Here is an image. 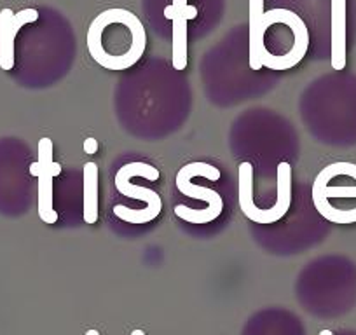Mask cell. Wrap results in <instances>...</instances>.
<instances>
[{
    "label": "cell",
    "instance_id": "7a4b0ae2",
    "mask_svg": "<svg viewBox=\"0 0 356 335\" xmlns=\"http://www.w3.org/2000/svg\"><path fill=\"white\" fill-rule=\"evenodd\" d=\"M194 177H203V179L211 180V182H217V180H220V170L207 163L186 164L177 175V189L184 196L207 201L208 208L207 210H194V208L186 206V204H177L175 215L178 218H182V220L189 222V224H210L215 218L220 217V213L224 211V201H222V196L217 190L193 183Z\"/></svg>",
    "mask_w": 356,
    "mask_h": 335
},
{
    "label": "cell",
    "instance_id": "277c9868",
    "mask_svg": "<svg viewBox=\"0 0 356 335\" xmlns=\"http://www.w3.org/2000/svg\"><path fill=\"white\" fill-rule=\"evenodd\" d=\"M30 173L39 179V217L46 224H56L58 211L53 208V179L61 173V164L53 161V140H39V161L32 163Z\"/></svg>",
    "mask_w": 356,
    "mask_h": 335
},
{
    "label": "cell",
    "instance_id": "9c48e42d",
    "mask_svg": "<svg viewBox=\"0 0 356 335\" xmlns=\"http://www.w3.org/2000/svg\"><path fill=\"white\" fill-rule=\"evenodd\" d=\"M264 0H248V63L252 70H260V49L264 46Z\"/></svg>",
    "mask_w": 356,
    "mask_h": 335
},
{
    "label": "cell",
    "instance_id": "8fae6325",
    "mask_svg": "<svg viewBox=\"0 0 356 335\" xmlns=\"http://www.w3.org/2000/svg\"><path fill=\"white\" fill-rule=\"evenodd\" d=\"M84 179V217L86 224H97L100 206H98V166L95 163H86L82 170Z\"/></svg>",
    "mask_w": 356,
    "mask_h": 335
},
{
    "label": "cell",
    "instance_id": "9a60e30c",
    "mask_svg": "<svg viewBox=\"0 0 356 335\" xmlns=\"http://www.w3.org/2000/svg\"><path fill=\"white\" fill-rule=\"evenodd\" d=\"M86 335H100V334H98L97 330H88L86 332Z\"/></svg>",
    "mask_w": 356,
    "mask_h": 335
},
{
    "label": "cell",
    "instance_id": "4fadbf2b",
    "mask_svg": "<svg viewBox=\"0 0 356 335\" xmlns=\"http://www.w3.org/2000/svg\"><path fill=\"white\" fill-rule=\"evenodd\" d=\"M131 335H145V332H143V330H133Z\"/></svg>",
    "mask_w": 356,
    "mask_h": 335
},
{
    "label": "cell",
    "instance_id": "7c38bea8",
    "mask_svg": "<svg viewBox=\"0 0 356 335\" xmlns=\"http://www.w3.org/2000/svg\"><path fill=\"white\" fill-rule=\"evenodd\" d=\"M84 150L88 154H95L98 150V142L95 138H88L84 142Z\"/></svg>",
    "mask_w": 356,
    "mask_h": 335
},
{
    "label": "cell",
    "instance_id": "30bf717a",
    "mask_svg": "<svg viewBox=\"0 0 356 335\" xmlns=\"http://www.w3.org/2000/svg\"><path fill=\"white\" fill-rule=\"evenodd\" d=\"M332 67H346V0H332Z\"/></svg>",
    "mask_w": 356,
    "mask_h": 335
},
{
    "label": "cell",
    "instance_id": "ba28073f",
    "mask_svg": "<svg viewBox=\"0 0 356 335\" xmlns=\"http://www.w3.org/2000/svg\"><path fill=\"white\" fill-rule=\"evenodd\" d=\"M276 194H278L276 204L269 210H262L260 224H276L290 210V204H292V168L286 161L280 163L276 168Z\"/></svg>",
    "mask_w": 356,
    "mask_h": 335
},
{
    "label": "cell",
    "instance_id": "8992f818",
    "mask_svg": "<svg viewBox=\"0 0 356 335\" xmlns=\"http://www.w3.org/2000/svg\"><path fill=\"white\" fill-rule=\"evenodd\" d=\"M197 16V9L189 6V0H173L164 8V18L173 23V68L186 70L187 67V22Z\"/></svg>",
    "mask_w": 356,
    "mask_h": 335
},
{
    "label": "cell",
    "instance_id": "5bb4252c",
    "mask_svg": "<svg viewBox=\"0 0 356 335\" xmlns=\"http://www.w3.org/2000/svg\"><path fill=\"white\" fill-rule=\"evenodd\" d=\"M320 335H334V332H332V330H321Z\"/></svg>",
    "mask_w": 356,
    "mask_h": 335
},
{
    "label": "cell",
    "instance_id": "3957f363",
    "mask_svg": "<svg viewBox=\"0 0 356 335\" xmlns=\"http://www.w3.org/2000/svg\"><path fill=\"white\" fill-rule=\"evenodd\" d=\"M133 177H143V179L156 182V180H159V170L147 163L124 164L118 172V175H115V189L122 196L143 201V208L133 210V208L118 204V206H114V215L121 218L122 222H128V224H147V222L154 220L161 213L163 201L152 189L131 183Z\"/></svg>",
    "mask_w": 356,
    "mask_h": 335
},
{
    "label": "cell",
    "instance_id": "52a82bcc",
    "mask_svg": "<svg viewBox=\"0 0 356 335\" xmlns=\"http://www.w3.org/2000/svg\"><path fill=\"white\" fill-rule=\"evenodd\" d=\"M330 199H356V179L349 183H332L325 170H321L313 183V203L318 213H325Z\"/></svg>",
    "mask_w": 356,
    "mask_h": 335
},
{
    "label": "cell",
    "instance_id": "6da1fadb",
    "mask_svg": "<svg viewBox=\"0 0 356 335\" xmlns=\"http://www.w3.org/2000/svg\"><path fill=\"white\" fill-rule=\"evenodd\" d=\"M147 47L143 23L128 9L100 13L88 28V51L107 70H128L138 63Z\"/></svg>",
    "mask_w": 356,
    "mask_h": 335
},
{
    "label": "cell",
    "instance_id": "5b68a950",
    "mask_svg": "<svg viewBox=\"0 0 356 335\" xmlns=\"http://www.w3.org/2000/svg\"><path fill=\"white\" fill-rule=\"evenodd\" d=\"M39 19L37 9H23L13 13L11 9L0 11V68L13 70L15 68V42L16 35L25 25L35 23Z\"/></svg>",
    "mask_w": 356,
    "mask_h": 335
}]
</instances>
